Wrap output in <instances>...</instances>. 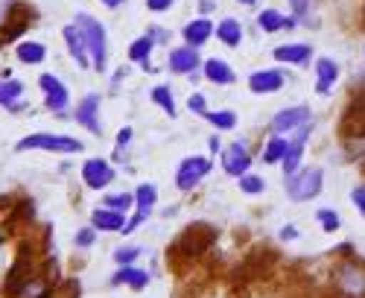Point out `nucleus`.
<instances>
[{
    "mask_svg": "<svg viewBox=\"0 0 365 298\" xmlns=\"http://www.w3.org/2000/svg\"><path fill=\"white\" fill-rule=\"evenodd\" d=\"M272 56H275V62H284V65H298L304 68L313 58V44H281L272 50Z\"/></svg>",
    "mask_w": 365,
    "mask_h": 298,
    "instance_id": "15",
    "label": "nucleus"
},
{
    "mask_svg": "<svg viewBox=\"0 0 365 298\" xmlns=\"http://www.w3.org/2000/svg\"><path fill=\"white\" fill-rule=\"evenodd\" d=\"M257 26L263 33H281V29H287V18L278 9H263L257 15Z\"/></svg>",
    "mask_w": 365,
    "mask_h": 298,
    "instance_id": "28",
    "label": "nucleus"
},
{
    "mask_svg": "<svg viewBox=\"0 0 365 298\" xmlns=\"http://www.w3.org/2000/svg\"><path fill=\"white\" fill-rule=\"evenodd\" d=\"M222 170L237 178L252 170V153L246 149V143H231L222 149Z\"/></svg>",
    "mask_w": 365,
    "mask_h": 298,
    "instance_id": "12",
    "label": "nucleus"
},
{
    "mask_svg": "<svg viewBox=\"0 0 365 298\" xmlns=\"http://www.w3.org/2000/svg\"><path fill=\"white\" fill-rule=\"evenodd\" d=\"M187 106H190V111H196V114H202V117H205V111H207V106H205V97H202V94H193Z\"/></svg>",
    "mask_w": 365,
    "mask_h": 298,
    "instance_id": "44",
    "label": "nucleus"
},
{
    "mask_svg": "<svg viewBox=\"0 0 365 298\" xmlns=\"http://www.w3.org/2000/svg\"><path fill=\"white\" fill-rule=\"evenodd\" d=\"M316 220H319V225L327 231V234H333V231H339V214L333 211V207H322V211L316 214Z\"/></svg>",
    "mask_w": 365,
    "mask_h": 298,
    "instance_id": "35",
    "label": "nucleus"
},
{
    "mask_svg": "<svg viewBox=\"0 0 365 298\" xmlns=\"http://www.w3.org/2000/svg\"><path fill=\"white\" fill-rule=\"evenodd\" d=\"M214 36H217L225 47H240V41H242V24H240L237 18H222L220 26L214 29Z\"/></svg>",
    "mask_w": 365,
    "mask_h": 298,
    "instance_id": "24",
    "label": "nucleus"
},
{
    "mask_svg": "<svg viewBox=\"0 0 365 298\" xmlns=\"http://www.w3.org/2000/svg\"><path fill=\"white\" fill-rule=\"evenodd\" d=\"M132 129L129 126H123V129H120L117 132V143H114V161H123V153H126V149H129V143H132Z\"/></svg>",
    "mask_w": 365,
    "mask_h": 298,
    "instance_id": "37",
    "label": "nucleus"
},
{
    "mask_svg": "<svg viewBox=\"0 0 365 298\" xmlns=\"http://www.w3.org/2000/svg\"><path fill=\"white\" fill-rule=\"evenodd\" d=\"M114 287H132V289H146L149 287V272L138 269V266H120L111 278Z\"/></svg>",
    "mask_w": 365,
    "mask_h": 298,
    "instance_id": "22",
    "label": "nucleus"
},
{
    "mask_svg": "<svg viewBox=\"0 0 365 298\" xmlns=\"http://www.w3.org/2000/svg\"><path fill=\"white\" fill-rule=\"evenodd\" d=\"M205 120L210 123V126H217L220 132H228V129H234L237 126V114L231 111V108H220V111H205Z\"/></svg>",
    "mask_w": 365,
    "mask_h": 298,
    "instance_id": "29",
    "label": "nucleus"
},
{
    "mask_svg": "<svg viewBox=\"0 0 365 298\" xmlns=\"http://www.w3.org/2000/svg\"><path fill=\"white\" fill-rule=\"evenodd\" d=\"M310 123V108L307 106H289L284 111H278L272 117V135H287V132H298L301 126Z\"/></svg>",
    "mask_w": 365,
    "mask_h": 298,
    "instance_id": "8",
    "label": "nucleus"
},
{
    "mask_svg": "<svg viewBox=\"0 0 365 298\" xmlns=\"http://www.w3.org/2000/svg\"><path fill=\"white\" fill-rule=\"evenodd\" d=\"M82 182L91 190H106L114 182V167L106 158H91L82 164Z\"/></svg>",
    "mask_w": 365,
    "mask_h": 298,
    "instance_id": "10",
    "label": "nucleus"
},
{
    "mask_svg": "<svg viewBox=\"0 0 365 298\" xmlns=\"http://www.w3.org/2000/svg\"><path fill=\"white\" fill-rule=\"evenodd\" d=\"M217 237H220L217 228L207 225V222H193V225H187L185 231L178 234V240L170 246V266L175 269L178 260H181V263L199 260L210 246L217 243Z\"/></svg>",
    "mask_w": 365,
    "mask_h": 298,
    "instance_id": "1",
    "label": "nucleus"
},
{
    "mask_svg": "<svg viewBox=\"0 0 365 298\" xmlns=\"http://www.w3.org/2000/svg\"><path fill=\"white\" fill-rule=\"evenodd\" d=\"M18 153H29V149H44V153H82V140L71 138V135H53V132H36V135H26L15 143Z\"/></svg>",
    "mask_w": 365,
    "mask_h": 298,
    "instance_id": "5",
    "label": "nucleus"
},
{
    "mask_svg": "<svg viewBox=\"0 0 365 298\" xmlns=\"http://www.w3.org/2000/svg\"><path fill=\"white\" fill-rule=\"evenodd\" d=\"M237 4H242V6H255L257 0H237Z\"/></svg>",
    "mask_w": 365,
    "mask_h": 298,
    "instance_id": "51",
    "label": "nucleus"
},
{
    "mask_svg": "<svg viewBox=\"0 0 365 298\" xmlns=\"http://www.w3.org/2000/svg\"><path fill=\"white\" fill-rule=\"evenodd\" d=\"M155 202H158V190H155V185H138V190H135V205L138 207H143V211H152L155 207Z\"/></svg>",
    "mask_w": 365,
    "mask_h": 298,
    "instance_id": "31",
    "label": "nucleus"
},
{
    "mask_svg": "<svg viewBox=\"0 0 365 298\" xmlns=\"http://www.w3.org/2000/svg\"><path fill=\"white\" fill-rule=\"evenodd\" d=\"M207 149H210V153H220V149H222V146H220V138H217V135H214V138H207Z\"/></svg>",
    "mask_w": 365,
    "mask_h": 298,
    "instance_id": "49",
    "label": "nucleus"
},
{
    "mask_svg": "<svg viewBox=\"0 0 365 298\" xmlns=\"http://www.w3.org/2000/svg\"><path fill=\"white\" fill-rule=\"evenodd\" d=\"M38 85H41V91H44V106L50 111H65L68 103H71V91H68V85L53 76V73H41L38 76Z\"/></svg>",
    "mask_w": 365,
    "mask_h": 298,
    "instance_id": "9",
    "label": "nucleus"
},
{
    "mask_svg": "<svg viewBox=\"0 0 365 298\" xmlns=\"http://www.w3.org/2000/svg\"><path fill=\"white\" fill-rule=\"evenodd\" d=\"M287 82V76L278 71V68H266V71H255L249 76V91L252 94H275L281 91Z\"/></svg>",
    "mask_w": 365,
    "mask_h": 298,
    "instance_id": "13",
    "label": "nucleus"
},
{
    "mask_svg": "<svg viewBox=\"0 0 365 298\" xmlns=\"http://www.w3.org/2000/svg\"><path fill=\"white\" fill-rule=\"evenodd\" d=\"M339 82V65L333 62V58L322 56L319 62H316V94L327 97L333 91V85Z\"/></svg>",
    "mask_w": 365,
    "mask_h": 298,
    "instance_id": "17",
    "label": "nucleus"
},
{
    "mask_svg": "<svg viewBox=\"0 0 365 298\" xmlns=\"http://www.w3.org/2000/svg\"><path fill=\"white\" fill-rule=\"evenodd\" d=\"M146 217H149V211H143V207H138V214H135L132 220H126V228H123V234H132V231H138V228L146 222Z\"/></svg>",
    "mask_w": 365,
    "mask_h": 298,
    "instance_id": "40",
    "label": "nucleus"
},
{
    "mask_svg": "<svg viewBox=\"0 0 365 298\" xmlns=\"http://www.w3.org/2000/svg\"><path fill=\"white\" fill-rule=\"evenodd\" d=\"M351 199H354V205L359 207V211H362V217H365V185H359V187L351 193Z\"/></svg>",
    "mask_w": 365,
    "mask_h": 298,
    "instance_id": "45",
    "label": "nucleus"
},
{
    "mask_svg": "<svg viewBox=\"0 0 365 298\" xmlns=\"http://www.w3.org/2000/svg\"><path fill=\"white\" fill-rule=\"evenodd\" d=\"M36 281H38V272H36V249L29 246V243H21L18 246V257L12 263V269L6 272L0 292H4V298H24L26 289L33 287Z\"/></svg>",
    "mask_w": 365,
    "mask_h": 298,
    "instance_id": "2",
    "label": "nucleus"
},
{
    "mask_svg": "<svg viewBox=\"0 0 365 298\" xmlns=\"http://www.w3.org/2000/svg\"><path fill=\"white\" fill-rule=\"evenodd\" d=\"M91 228L94 231H117V234H123L126 228V214H120V211H111V207H97L94 214H91Z\"/></svg>",
    "mask_w": 365,
    "mask_h": 298,
    "instance_id": "18",
    "label": "nucleus"
},
{
    "mask_svg": "<svg viewBox=\"0 0 365 298\" xmlns=\"http://www.w3.org/2000/svg\"><path fill=\"white\" fill-rule=\"evenodd\" d=\"M202 68H205V79L214 82V85H234L237 82V73L225 58H207Z\"/></svg>",
    "mask_w": 365,
    "mask_h": 298,
    "instance_id": "21",
    "label": "nucleus"
},
{
    "mask_svg": "<svg viewBox=\"0 0 365 298\" xmlns=\"http://www.w3.org/2000/svg\"><path fill=\"white\" fill-rule=\"evenodd\" d=\"M295 237H298L295 225H284V228H281V240H295Z\"/></svg>",
    "mask_w": 365,
    "mask_h": 298,
    "instance_id": "47",
    "label": "nucleus"
},
{
    "mask_svg": "<svg viewBox=\"0 0 365 298\" xmlns=\"http://www.w3.org/2000/svg\"><path fill=\"white\" fill-rule=\"evenodd\" d=\"M152 100H155L167 117H175V100H173V88L170 85H155L152 88Z\"/></svg>",
    "mask_w": 365,
    "mask_h": 298,
    "instance_id": "30",
    "label": "nucleus"
},
{
    "mask_svg": "<svg viewBox=\"0 0 365 298\" xmlns=\"http://www.w3.org/2000/svg\"><path fill=\"white\" fill-rule=\"evenodd\" d=\"M173 4L175 0H146V9L149 12H167V9H173Z\"/></svg>",
    "mask_w": 365,
    "mask_h": 298,
    "instance_id": "43",
    "label": "nucleus"
},
{
    "mask_svg": "<svg viewBox=\"0 0 365 298\" xmlns=\"http://www.w3.org/2000/svg\"><path fill=\"white\" fill-rule=\"evenodd\" d=\"M62 36H65V44H68L71 58H73V62H76L82 71H88V68H91V58H88V50H85V41H82V36H79L76 24H68V26L62 29Z\"/></svg>",
    "mask_w": 365,
    "mask_h": 298,
    "instance_id": "20",
    "label": "nucleus"
},
{
    "mask_svg": "<svg viewBox=\"0 0 365 298\" xmlns=\"http://www.w3.org/2000/svg\"><path fill=\"white\" fill-rule=\"evenodd\" d=\"M152 50H155V41H152L149 36H140V38H135V41L129 44V58H132V62H140L146 71H155V68L149 65Z\"/></svg>",
    "mask_w": 365,
    "mask_h": 298,
    "instance_id": "26",
    "label": "nucleus"
},
{
    "mask_svg": "<svg viewBox=\"0 0 365 298\" xmlns=\"http://www.w3.org/2000/svg\"><path fill=\"white\" fill-rule=\"evenodd\" d=\"M307 138H310V123L301 126L295 132V140H289V149H287V155H284V173H287V178L301 170V158H304V146H307Z\"/></svg>",
    "mask_w": 365,
    "mask_h": 298,
    "instance_id": "16",
    "label": "nucleus"
},
{
    "mask_svg": "<svg viewBox=\"0 0 365 298\" xmlns=\"http://www.w3.org/2000/svg\"><path fill=\"white\" fill-rule=\"evenodd\" d=\"M9 21H15V24H6V26H4V29H6V38H15L21 29L29 26V21H26V9H24V6H15L12 15H9Z\"/></svg>",
    "mask_w": 365,
    "mask_h": 298,
    "instance_id": "33",
    "label": "nucleus"
},
{
    "mask_svg": "<svg viewBox=\"0 0 365 298\" xmlns=\"http://www.w3.org/2000/svg\"><path fill=\"white\" fill-rule=\"evenodd\" d=\"M103 4H106V6H108V9H117V6H120V4H123V0H103Z\"/></svg>",
    "mask_w": 365,
    "mask_h": 298,
    "instance_id": "50",
    "label": "nucleus"
},
{
    "mask_svg": "<svg viewBox=\"0 0 365 298\" xmlns=\"http://www.w3.org/2000/svg\"><path fill=\"white\" fill-rule=\"evenodd\" d=\"M149 38H152V41H167V38H170V33H167V29H158V26H155V29L149 33Z\"/></svg>",
    "mask_w": 365,
    "mask_h": 298,
    "instance_id": "46",
    "label": "nucleus"
},
{
    "mask_svg": "<svg viewBox=\"0 0 365 298\" xmlns=\"http://www.w3.org/2000/svg\"><path fill=\"white\" fill-rule=\"evenodd\" d=\"M79 249H88V246H94L97 243V231L94 228H79V234H76V240H73Z\"/></svg>",
    "mask_w": 365,
    "mask_h": 298,
    "instance_id": "39",
    "label": "nucleus"
},
{
    "mask_svg": "<svg viewBox=\"0 0 365 298\" xmlns=\"http://www.w3.org/2000/svg\"><path fill=\"white\" fill-rule=\"evenodd\" d=\"M170 71L173 73H193L199 65H202V58H199V50H193V47H175L173 53H170Z\"/></svg>",
    "mask_w": 365,
    "mask_h": 298,
    "instance_id": "19",
    "label": "nucleus"
},
{
    "mask_svg": "<svg viewBox=\"0 0 365 298\" xmlns=\"http://www.w3.org/2000/svg\"><path fill=\"white\" fill-rule=\"evenodd\" d=\"M0 246H4V234H0Z\"/></svg>",
    "mask_w": 365,
    "mask_h": 298,
    "instance_id": "52",
    "label": "nucleus"
},
{
    "mask_svg": "<svg viewBox=\"0 0 365 298\" xmlns=\"http://www.w3.org/2000/svg\"><path fill=\"white\" fill-rule=\"evenodd\" d=\"M140 255H143L140 246H120V249L114 252V263H120V266H132Z\"/></svg>",
    "mask_w": 365,
    "mask_h": 298,
    "instance_id": "36",
    "label": "nucleus"
},
{
    "mask_svg": "<svg viewBox=\"0 0 365 298\" xmlns=\"http://www.w3.org/2000/svg\"><path fill=\"white\" fill-rule=\"evenodd\" d=\"M15 6H18L15 0H0V29H4V24L9 21V15H12Z\"/></svg>",
    "mask_w": 365,
    "mask_h": 298,
    "instance_id": "42",
    "label": "nucleus"
},
{
    "mask_svg": "<svg viewBox=\"0 0 365 298\" xmlns=\"http://www.w3.org/2000/svg\"><path fill=\"white\" fill-rule=\"evenodd\" d=\"M287 149H289V140H287V138L272 135V138L266 140V146H263V161H266V164H281L284 155H287Z\"/></svg>",
    "mask_w": 365,
    "mask_h": 298,
    "instance_id": "27",
    "label": "nucleus"
},
{
    "mask_svg": "<svg viewBox=\"0 0 365 298\" xmlns=\"http://www.w3.org/2000/svg\"><path fill=\"white\" fill-rule=\"evenodd\" d=\"M240 190L246 193V196H260V193L266 190V182H263V175H252V173L240 175Z\"/></svg>",
    "mask_w": 365,
    "mask_h": 298,
    "instance_id": "32",
    "label": "nucleus"
},
{
    "mask_svg": "<svg viewBox=\"0 0 365 298\" xmlns=\"http://www.w3.org/2000/svg\"><path fill=\"white\" fill-rule=\"evenodd\" d=\"M76 29L85 41V50H88V58L94 71H106V62H108V38H106V26L88 12H79L76 15Z\"/></svg>",
    "mask_w": 365,
    "mask_h": 298,
    "instance_id": "3",
    "label": "nucleus"
},
{
    "mask_svg": "<svg viewBox=\"0 0 365 298\" xmlns=\"http://www.w3.org/2000/svg\"><path fill=\"white\" fill-rule=\"evenodd\" d=\"M56 298H79V284L76 281H58Z\"/></svg>",
    "mask_w": 365,
    "mask_h": 298,
    "instance_id": "38",
    "label": "nucleus"
},
{
    "mask_svg": "<svg viewBox=\"0 0 365 298\" xmlns=\"http://www.w3.org/2000/svg\"><path fill=\"white\" fill-rule=\"evenodd\" d=\"M73 117H76V123H79L82 129H88L91 135H100V132H103V123H100V94L82 97Z\"/></svg>",
    "mask_w": 365,
    "mask_h": 298,
    "instance_id": "11",
    "label": "nucleus"
},
{
    "mask_svg": "<svg viewBox=\"0 0 365 298\" xmlns=\"http://www.w3.org/2000/svg\"><path fill=\"white\" fill-rule=\"evenodd\" d=\"M289 9L295 15V21H298V18H304V15L313 9V0H289Z\"/></svg>",
    "mask_w": 365,
    "mask_h": 298,
    "instance_id": "41",
    "label": "nucleus"
},
{
    "mask_svg": "<svg viewBox=\"0 0 365 298\" xmlns=\"http://www.w3.org/2000/svg\"><path fill=\"white\" fill-rule=\"evenodd\" d=\"M324 187V170L322 167H304L287 178V193L292 202H310Z\"/></svg>",
    "mask_w": 365,
    "mask_h": 298,
    "instance_id": "6",
    "label": "nucleus"
},
{
    "mask_svg": "<svg viewBox=\"0 0 365 298\" xmlns=\"http://www.w3.org/2000/svg\"><path fill=\"white\" fill-rule=\"evenodd\" d=\"M15 56L21 58L24 65H41L44 58H47V47L41 41H21L15 47Z\"/></svg>",
    "mask_w": 365,
    "mask_h": 298,
    "instance_id": "25",
    "label": "nucleus"
},
{
    "mask_svg": "<svg viewBox=\"0 0 365 298\" xmlns=\"http://www.w3.org/2000/svg\"><path fill=\"white\" fill-rule=\"evenodd\" d=\"M21 97H24V82H18V79L0 82V106L4 108H9V111L26 108V103H21Z\"/></svg>",
    "mask_w": 365,
    "mask_h": 298,
    "instance_id": "23",
    "label": "nucleus"
},
{
    "mask_svg": "<svg viewBox=\"0 0 365 298\" xmlns=\"http://www.w3.org/2000/svg\"><path fill=\"white\" fill-rule=\"evenodd\" d=\"M214 21L210 18H193V21H187V26L181 29V36H185V44L187 47H193V50H199L202 44H207L210 41V36H214Z\"/></svg>",
    "mask_w": 365,
    "mask_h": 298,
    "instance_id": "14",
    "label": "nucleus"
},
{
    "mask_svg": "<svg viewBox=\"0 0 365 298\" xmlns=\"http://www.w3.org/2000/svg\"><path fill=\"white\" fill-rule=\"evenodd\" d=\"M333 295L336 298H365V263L342 260L333 269Z\"/></svg>",
    "mask_w": 365,
    "mask_h": 298,
    "instance_id": "4",
    "label": "nucleus"
},
{
    "mask_svg": "<svg viewBox=\"0 0 365 298\" xmlns=\"http://www.w3.org/2000/svg\"><path fill=\"white\" fill-rule=\"evenodd\" d=\"M199 9H202V18H207V12H214V0H202Z\"/></svg>",
    "mask_w": 365,
    "mask_h": 298,
    "instance_id": "48",
    "label": "nucleus"
},
{
    "mask_svg": "<svg viewBox=\"0 0 365 298\" xmlns=\"http://www.w3.org/2000/svg\"><path fill=\"white\" fill-rule=\"evenodd\" d=\"M214 170V161L205 158V155H190L178 164V173H175V187L178 190H193L202 178Z\"/></svg>",
    "mask_w": 365,
    "mask_h": 298,
    "instance_id": "7",
    "label": "nucleus"
},
{
    "mask_svg": "<svg viewBox=\"0 0 365 298\" xmlns=\"http://www.w3.org/2000/svg\"><path fill=\"white\" fill-rule=\"evenodd\" d=\"M132 205H135V196L132 193H108L106 196V207H111V211H120V214H126Z\"/></svg>",
    "mask_w": 365,
    "mask_h": 298,
    "instance_id": "34",
    "label": "nucleus"
}]
</instances>
